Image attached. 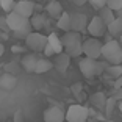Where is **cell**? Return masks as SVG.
I'll list each match as a JSON object with an SVG mask.
<instances>
[{
  "label": "cell",
  "instance_id": "6da1fadb",
  "mask_svg": "<svg viewBox=\"0 0 122 122\" xmlns=\"http://www.w3.org/2000/svg\"><path fill=\"white\" fill-rule=\"evenodd\" d=\"M78 67H80V72L83 74L85 78H92L96 75H100L102 72L107 71L108 64L107 63H102L99 60H91V58H81L78 63Z\"/></svg>",
  "mask_w": 122,
  "mask_h": 122
},
{
  "label": "cell",
  "instance_id": "7a4b0ae2",
  "mask_svg": "<svg viewBox=\"0 0 122 122\" xmlns=\"http://www.w3.org/2000/svg\"><path fill=\"white\" fill-rule=\"evenodd\" d=\"M102 56L110 63L111 66H119L122 64V47L121 42L116 39H110L103 44L102 49Z\"/></svg>",
  "mask_w": 122,
  "mask_h": 122
},
{
  "label": "cell",
  "instance_id": "3957f363",
  "mask_svg": "<svg viewBox=\"0 0 122 122\" xmlns=\"http://www.w3.org/2000/svg\"><path fill=\"white\" fill-rule=\"evenodd\" d=\"M102 49H103V44L96 38H89V39L83 41V53L86 58L99 60L102 56Z\"/></svg>",
  "mask_w": 122,
  "mask_h": 122
},
{
  "label": "cell",
  "instance_id": "277c9868",
  "mask_svg": "<svg viewBox=\"0 0 122 122\" xmlns=\"http://www.w3.org/2000/svg\"><path fill=\"white\" fill-rule=\"evenodd\" d=\"M89 117V110L83 105H71L66 111V121L67 122H86Z\"/></svg>",
  "mask_w": 122,
  "mask_h": 122
},
{
  "label": "cell",
  "instance_id": "5b68a950",
  "mask_svg": "<svg viewBox=\"0 0 122 122\" xmlns=\"http://www.w3.org/2000/svg\"><path fill=\"white\" fill-rule=\"evenodd\" d=\"M47 42H49V38L41 31H33L25 39V46L33 52H44Z\"/></svg>",
  "mask_w": 122,
  "mask_h": 122
},
{
  "label": "cell",
  "instance_id": "8992f818",
  "mask_svg": "<svg viewBox=\"0 0 122 122\" xmlns=\"http://www.w3.org/2000/svg\"><path fill=\"white\" fill-rule=\"evenodd\" d=\"M107 30H108V27L100 19V16H94L89 20V24H88V33H89L92 38H96V39H99L100 36H103L105 33H107Z\"/></svg>",
  "mask_w": 122,
  "mask_h": 122
},
{
  "label": "cell",
  "instance_id": "52a82bcc",
  "mask_svg": "<svg viewBox=\"0 0 122 122\" xmlns=\"http://www.w3.org/2000/svg\"><path fill=\"white\" fill-rule=\"evenodd\" d=\"M35 10H36V3L33 0H19L14 6V13L20 14L25 19H31V16L35 14Z\"/></svg>",
  "mask_w": 122,
  "mask_h": 122
},
{
  "label": "cell",
  "instance_id": "ba28073f",
  "mask_svg": "<svg viewBox=\"0 0 122 122\" xmlns=\"http://www.w3.org/2000/svg\"><path fill=\"white\" fill-rule=\"evenodd\" d=\"M88 20L86 14H81V13H75V14H71V30L75 33H81L85 30H88Z\"/></svg>",
  "mask_w": 122,
  "mask_h": 122
},
{
  "label": "cell",
  "instance_id": "9c48e42d",
  "mask_svg": "<svg viewBox=\"0 0 122 122\" xmlns=\"http://www.w3.org/2000/svg\"><path fill=\"white\" fill-rule=\"evenodd\" d=\"M44 122H64L66 113L60 107H49L44 111Z\"/></svg>",
  "mask_w": 122,
  "mask_h": 122
},
{
  "label": "cell",
  "instance_id": "30bf717a",
  "mask_svg": "<svg viewBox=\"0 0 122 122\" xmlns=\"http://www.w3.org/2000/svg\"><path fill=\"white\" fill-rule=\"evenodd\" d=\"M6 22H8V27H10V30L13 33L17 31V30H20L22 27H25L27 24L30 22V19H25L22 17L20 14H17V13H10V14H6Z\"/></svg>",
  "mask_w": 122,
  "mask_h": 122
},
{
  "label": "cell",
  "instance_id": "8fae6325",
  "mask_svg": "<svg viewBox=\"0 0 122 122\" xmlns=\"http://www.w3.org/2000/svg\"><path fill=\"white\" fill-rule=\"evenodd\" d=\"M69 64H71V56H69L66 52L63 53L55 55V61H53V67L56 69L60 74H66V71L69 69Z\"/></svg>",
  "mask_w": 122,
  "mask_h": 122
},
{
  "label": "cell",
  "instance_id": "7c38bea8",
  "mask_svg": "<svg viewBox=\"0 0 122 122\" xmlns=\"http://www.w3.org/2000/svg\"><path fill=\"white\" fill-rule=\"evenodd\" d=\"M38 60H39V58L36 56L35 53H25L24 56H22V60H20L22 69H24L25 72H28V74H31V72H36Z\"/></svg>",
  "mask_w": 122,
  "mask_h": 122
},
{
  "label": "cell",
  "instance_id": "4fadbf2b",
  "mask_svg": "<svg viewBox=\"0 0 122 122\" xmlns=\"http://www.w3.org/2000/svg\"><path fill=\"white\" fill-rule=\"evenodd\" d=\"M17 85V77L11 72H5L3 75L0 77V88L5 91H13Z\"/></svg>",
  "mask_w": 122,
  "mask_h": 122
},
{
  "label": "cell",
  "instance_id": "5bb4252c",
  "mask_svg": "<svg viewBox=\"0 0 122 122\" xmlns=\"http://www.w3.org/2000/svg\"><path fill=\"white\" fill-rule=\"evenodd\" d=\"M46 11L50 17L56 19V20L63 16V13H64V11H63V6H61V3L58 0H49L47 5H46Z\"/></svg>",
  "mask_w": 122,
  "mask_h": 122
},
{
  "label": "cell",
  "instance_id": "9a60e30c",
  "mask_svg": "<svg viewBox=\"0 0 122 122\" xmlns=\"http://www.w3.org/2000/svg\"><path fill=\"white\" fill-rule=\"evenodd\" d=\"M30 24H31L35 31H41L42 28L47 27L49 19H47V16L44 14V13H35V14L31 16V19H30Z\"/></svg>",
  "mask_w": 122,
  "mask_h": 122
},
{
  "label": "cell",
  "instance_id": "2e32d148",
  "mask_svg": "<svg viewBox=\"0 0 122 122\" xmlns=\"http://www.w3.org/2000/svg\"><path fill=\"white\" fill-rule=\"evenodd\" d=\"M64 52L71 58H78L80 55L83 53V39H78V41H75V42L66 46L64 47Z\"/></svg>",
  "mask_w": 122,
  "mask_h": 122
},
{
  "label": "cell",
  "instance_id": "e0dca14e",
  "mask_svg": "<svg viewBox=\"0 0 122 122\" xmlns=\"http://www.w3.org/2000/svg\"><path fill=\"white\" fill-rule=\"evenodd\" d=\"M47 38H49V46L52 47V49H53L55 50V53H63V52H64V46H63V41H61V38L60 36L56 35V33H50V35L47 36Z\"/></svg>",
  "mask_w": 122,
  "mask_h": 122
},
{
  "label": "cell",
  "instance_id": "ac0fdd59",
  "mask_svg": "<svg viewBox=\"0 0 122 122\" xmlns=\"http://www.w3.org/2000/svg\"><path fill=\"white\" fill-rule=\"evenodd\" d=\"M99 16H100V19L105 22V24H107V27H108V25H111L113 22H114L116 19H117V17L114 16V11H113V10H110L108 6L102 8V10L99 11Z\"/></svg>",
  "mask_w": 122,
  "mask_h": 122
},
{
  "label": "cell",
  "instance_id": "d6986e66",
  "mask_svg": "<svg viewBox=\"0 0 122 122\" xmlns=\"http://www.w3.org/2000/svg\"><path fill=\"white\" fill-rule=\"evenodd\" d=\"M107 97H105L103 92H96L91 96V103L92 107H96L97 110H105V105H107Z\"/></svg>",
  "mask_w": 122,
  "mask_h": 122
},
{
  "label": "cell",
  "instance_id": "ffe728a7",
  "mask_svg": "<svg viewBox=\"0 0 122 122\" xmlns=\"http://www.w3.org/2000/svg\"><path fill=\"white\" fill-rule=\"evenodd\" d=\"M52 67H53V63H52L49 58H39L35 74H46V72H49Z\"/></svg>",
  "mask_w": 122,
  "mask_h": 122
},
{
  "label": "cell",
  "instance_id": "44dd1931",
  "mask_svg": "<svg viewBox=\"0 0 122 122\" xmlns=\"http://www.w3.org/2000/svg\"><path fill=\"white\" fill-rule=\"evenodd\" d=\"M56 25H58V28L63 30L64 33L72 31L71 30V14L69 13H63V16L56 20Z\"/></svg>",
  "mask_w": 122,
  "mask_h": 122
},
{
  "label": "cell",
  "instance_id": "7402d4cb",
  "mask_svg": "<svg viewBox=\"0 0 122 122\" xmlns=\"http://www.w3.org/2000/svg\"><path fill=\"white\" fill-rule=\"evenodd\" d=\"M108 31H110V35H111L113 38H116V36H122V19L117 17L111 25H108Z\"/></svg>",
  "mask_w": 122,
  "mask_h": 122
},
{
  "label": "cell",
  "instance_id": "603a6c76",
  "mask_svg": "<svg viewBox=\"0 0 122 122\" xmlns=\"http://www.w3.org/2000/svg\"><path fill=\"white\" fill-rule=\"evenodd\" d=\"M78 39H81V35H80V33H75V31H67V33H64L63 38H61L64 47L69 46V44H72V42H75V41H78Z\"/></svg>",
  "mask_w": 122,
  "mask_h": 122
},
{
  "label": "cell",
  "instance_id": "cb8c5ba5",
  "mask_svg": "<svg viewBox=\"0 0 122 122\" xmlns=\"http://www.w3.org/2000/svg\"><path fill=\"white\" fill-rule=\"evenodd\" d=\"M105 72H107V75L110 77V78L117 80V78L122 77V66L121 64H119V66H108Z\"/></svg>",
  "mask_w": 122,
  "mask_h": 122
},
{
  "label": "cell",
  "instance_id": "d4e9b609",
  "mask_svg": "<svg viewBox=\"0 0 122 122\" xmlns=\"http://www.w3.org/2000/svg\"><path fill=\"white\" fill-rule=\"evenodd\" d=\"M14 0H0V10H3L6 14H10V13H13L14 11Z\"/></svg>",
  "mask_w": 122,
  "mask_h": 122
},
{
  "label": "cell",
  "instance_id": "484cf974",
  "mask_svg": "<svg viewBox=\"0 0 122 122\" xmlns=\"http://www.w3.org/2000/svg\"><path fill=\"white\" fill-rule=\"evenodd\" d=\"M116 103H117V100H116L114 97H108L107 105H105V114H107V116H111V114H113V111H114Z\"/></svg>",
  "mask_w": 122,
  "mask_h": 122
},
{
  "label": "cell",
  "instance_id": "4316f807",
  "mask_svg": "<svg viewBox=\"0 0 122 122\" xmlns=\"http://www.w3.org/2000/svg\"><path fill=\"white\" fill-rule=\"evenodd\" d=\"M107 6L113 11H122V0H108Z\"/></svg>",
  "mask_w": 122,
  "mask_h": 122
},
{
  "label": "cell",
  "instance_id": "83f0119b",
  "mask_svg": "<svg viewBox=\"0 0 122 122\" xmlns=\"http://www.w3.org/2000/svg\"><path fill=\"white\" fill-rule=\"evenodd\" d=\"M88 2L91 3L92 8H96V10H99V11L108 5V0H88Z\"/></svg>",
  "mask_w": 122,
  "mask_h": 122
},
{
  "label": "cell",
  "instance_id": "f1b7e54d",
  "mask_svg": "<svg viewBox=\"0 0 122 122\" xmlns=\"http://www.w3.org/2000/svg\"><path fill=\"white\" fill-rule=\"evenodd\" d=\"M14 122H25V116H24V111H22L20 108L19 110H16V113H14Z\"/></svg>",
  "mask_w": 122,
  "mask_h": 122
},
{
  "label": "cell",
  "instance_id": "f546056e",
  "mask_svg": "<svg viewBox=\"0 0 122 122\" xmlns=\"http://www.w3.org/2000/svg\"><path fill=\"white\" fill-rule=\"evenodd\" d=\"M0 30H3V31H11L10 27H8V22H6V16H0Z\"/></svg>",
  "mask_w": 122,
  "mask_h": 122
},
{
  "label": "cell",
  "instance_id": "4dcf8cb0",
  "mask_svg": "<svg viewBox=\"0 0 122 122\" xmlns=\"http://www.w3.org/2000/svg\"><path fill=\"white\" fill-rule=\"evenodd\" d=\"M72 92H74V96L78 97L80 92H81V85H80V83H75V85L72 86Z\"/></svg>",
  "mask_w": 122,
  "mask_h": 122
},
{
  "label": "cell",
  "instance_id": "1f68e13d",
  "mask_svg": "<svg viewBox=\"0 0 122 122\" xmlns=\"http://www.w3.org/2000/svg\"><path fill=\"white\" fill-rule=\"evenodd\" d=\"M113 88H114V91H117V89H122V77L113 81Z\"/></svg>",
  "mask_w": 122,
  "mask_h": 122
},
{
  "label": "cell",
  "instance_id": "d6a6232c",
  "mask_svg": "<svg viewBox=\"0 0 122 122\" xmlns=\"http://www.w3.org/2000/svg\"><path fill=\"white\" fill-rule=\"evenodd\" d=\"M111 97H114L117 102H122V89H117V91H114V94H113Z\"/></svg>",
  "mask_w": 122,
  "mask_h": 122
},
{
  "label": "cell",
  "instance_id": "836d02e7",
  "mask_svg": "<svg viewBox=\"0 0 122 122\" xmlns=\"http://www.w3.org/2000/svg\"><path fill=\"white\" fill-rule=\"evenodd\" d=\"M88 0H72V3L74 5H77V6H83V5L86 3Z\"/></svg>",
  "mask_w": 122,
  "mask_h": 122
},
{
  "label": "cell",
  "instance_id": "e575fe53",
  "mask_svg": "<svg viewBox=\"0 0 122 122\" xmlns=\"http://www.w3.org/2000/svg\"><path fill=\"white\" fill-rule=\"evenodd\" d=\"M3 53H5V46L2 42H0V58L3 56Z\"/></svg>",
  "mask_w": 122,
  "mask_h": 122
},
{
  "label": "cell",
  "instance_id": "d590c367",
  "mask_svg": "<svg viewBox=\"0 0 122 122\" xmlns=\"http://www.w3.org/2000/svg\"><path fill=\"white\" fill-rule=\"evenodd\" d=\"M117 107H119V111H121V114H122V102H119Z\"/></svg>",
  "mask_w": 122,
  "mask_h": 122
},
{
  "label": "cell",
  "instance_id": "8d00e7d4",
  "mask_svg": "<svg viewBox=\"0 0 122 122\" xmlns=\"http://www.w3.org/2000/svg\"><path fill=\"white\" fill-rule=\"evenodd\" d=\"M119 17H121V19H122V11H119Z\"/></svg>",
  "mask_w": 122,
  "mask_h": 122
},
{
  "label": "cell",
  "instance_id": "74e56055",
  "mask_svg": "<svg viewBox=\"0 0 122 122\" xmlns=\"http://www.w3.org/2000/svg\"><path fill=\"white\" fill-rule=\"evenodd\" d=\"M119 42H121V44H122V36H121V39H119Z\"/></svg>",
  "mask_w": 122,
  "mask_h": 122
},
{
  "label": "cell",
  "instance_id": "f35d334b",
  "mask_svg": "<svg viewBox=\"0 0 122 122\" xmlns=\"http://www.w3.org/2000/svg\"><path fill=\"white\" fill-rule=\"evenodd\" d=\"M105 122H114V121H105Z\"/></svg>",
  "mask_w": 122,
  "mask_h": 122
}]
</instances>
